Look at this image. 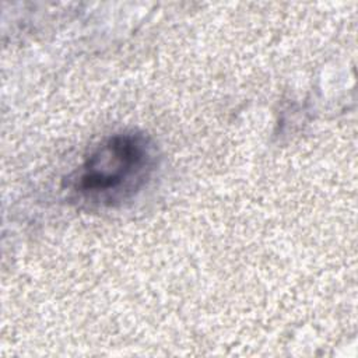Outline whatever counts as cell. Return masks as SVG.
<instances>
[{"label":"cell","instance_id":"6da1fadb","mask_svg":"<svg viewBox=\"0 0 358 358\" xmlns=\"http://www.w3.org/2000/svg\"><path fill=\"white\" fill-rule=\"evenodd\" d=\"M154 162V147L144 134H112L73 173L71 189L85 203L113 207L127 201L144 186Z\"/></svg>","mask_w":358,"mask_h":358}]
</instances>
